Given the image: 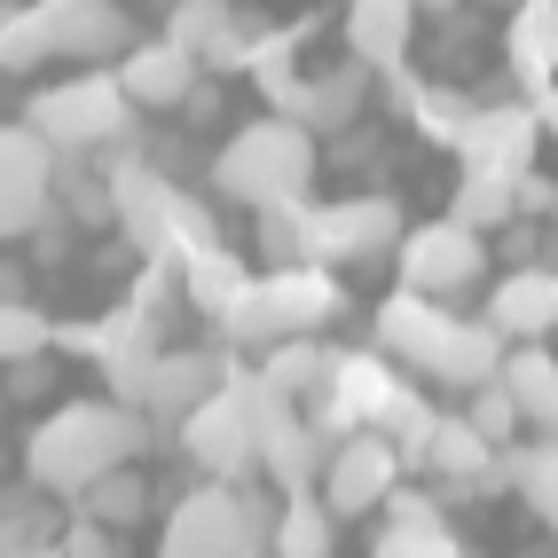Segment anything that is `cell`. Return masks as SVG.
Wrapping results in <instances>:
<instances>
[{"label":"cell","mask_w":558,"mask_h":558,"mask_svg":"<svg viewBox=\"0 0 558 558\" xmlns=\"http://www.w3.org/2000/svg\"><path fill=\"white\" fill-rule=\"evenodd\" d=\"M150 433L158 425L142 417V409H126V401H71V409H48V417L32 425L24 472H32V488H48V496H80L102 472L134 464L150 449Z\"/></svg>","instance_id":"1"},{"label":"cell","mask_w":558,"mask_h":558,"mask_svg":"<svg viewBox=\"0 0 558 558\" xmlns=\"http://www.w3.org/2000/svg\"><path fill=\"white\" fill-rule=\"evenodd\" d=\"M378 347L386 362H409L417 378L472 393L504 369V339L488 315H449V300H425V291H393L378 307Z\"/></svg>","instance_id":"2"},{"label":"cell","mask_w":558,"mask_h":558,"mask_svg":"<svg viewBox=\"0 0 558 558\" xmlns=\"http://www.w3.org/2000/svg\"><path fill=\"white\" fill-rule=\"evenodd\" d=\"M134 16L119 0H0V71L32 63H119Z\"/></svg>","instance_id":"3"},{"label":"cell","mask_w":558,"mask_h":558,"mask_svg":"<svg viewBox=\"0 0 558 558\" xmlns=\"http://www.w3.org/2000/svg\"><path fill=\"white\" fill-rule=\"evenodd\" d=\"M307 181H315V134L300 119H283V110L236 126L213 158V190L229 205H252V213L259 205H300Z\"/></svg>","instance_id":"4"},{"label":"cell","mask_w":558,"mask_h":558,"mask_svg":"<svg viewBox=\"0 0 558 558\" xmlns=\"http://www.w3.org/2000/svg\"><path fill=\"white\" fill-rule=\"evenodd\" d=\"M24 126L40 134L56 158H87V150H110V142L134 134V102L119 87V71H80V80L32 95Z\"/></svg>","instance_id":"5"},{"label":"cell","mask_w":558,"mask_h":558,"mask_svg":"<svg viewBox=\"0 0 558 558\" xmlns=\"http://www.w3.org/2000/svg\"><path fill=\"white\" fill-rule=\"evenodd\" d=\"M330 315H339V283H330L323 268H307V259H291V268L244 283L220 323H229V339H244V347L268 354L276 339H300V330H330Z\"/></svg>","instance_id":"6"},{"label":"cell","mask_w":558,"mask_h":558,"mask_svg":"<svg viewBox=\"0 0 558 558\" xmlns=\"http://www.w3.org/2000/svg\"><path fill=\"white\" fill-rule=\"evenodd\" d=\"M393 244H401V205L386 190L307 205V268H354V259H378Z\"/></svg>","instance_id":"7"},{"label":"cell","mask_w":558,"mask_h":558,"mask_svg":"<svg viewBox=\"0 0 558 558\" xmlns=\"http://www.w3.org/2000/svg\"><path fill=\"white\" fill-rule=\"evenodd\" d=\"M393 259H401V291L457 300V291H472L488 276V236L464 229V220H425V229H401Z\"/></svg>","instance_id":"8"},{"label":"cell","mask_w":558,"mask_h":558,"mask_svg":"<svg viewBox=\"0 0 558 558\" xmlns=\"http://www.w3.org/2000/svg\"><path fill=\"white\" fill-rule=\"evenodd\" d=\"M401 488V449L386 433H347L339 449H330L323 464V504L339 511V519H362V511H386V496Z\"/></svg>","instance_id":"9"},{"label":"cell","mask_w":558,"mask_h":558,"mask_svg":"<svg viewBox=\"0 0 558 558\" xmlns=\"http://www.w3.org/2000/svg\"><path fill=\"white\" fill-rule=\"evenodd\" d=\"M56 205V150L32 126H0V236H32Z\"/></svg>","instance_id":"10"},{"label":"cell","mask_w":558,"mask_h":558,"mask_svg":"<svg viewBox=\"0 0 558 558\" xmlns=\"http://www.w3.org/2000/svg\"><path fill=\"white\" fill-rule=\"evenodd\" d=\"M535 150H543V119H535V102H480L472 110V126L457 142V158L464 173H535Z\"/></svg>","instance_id":"11"},{"label":"cell","mask_w":558,"mask_h":558,"mask_svg":"<svg viewBox=\"0 0 558 558\" xmlns=\"http://www.w3.org/2000/svg\"><path fill=\"white\" fill-rule=\"evenodd\" d=\"M244 504H236V480H213V488H197L190 504H173L166 519V543L158 558H244Z\"/></svg>","instance_id":"12"},{"label":"cell","mask_w":558,"mask_h":558,"mask_svg":"<svg viewBox=\"0 0 558 558\" xmlns=\"http://www.w3.org/2000/svg\"><path fill=\"white\" fill-rule=\"evenodd\" d=\"M259 32H268V24H252L236 0H173V9H166V40L190 48L205 71H244Z\"/></svg>","instance_id":"13"},{"label":"cell","mask_w":558,"mask_h":558,"mask_svg":"<svg viewBox=\"0 0 558 558\" xmlns=\"http://www.w3.org/2000/svg\"><path fill=\"white\" fill-rule=\"evenodd\" d=\"M236 369H229V354H213V347H173V354H158L150 362V386H142V417L150 425H181L197 401H213L220 386H229Z\"/></svg>","instance_id":"14"},{"label":"cell","mask_w":558,"mask_h":558,"mask_svg":"<svg viewBox=\"0 0 558 558\" xmlns=\"http://www.w3.org/2000/svg\"><path fill=\"white\" fill-rule=\"evenodd\" d=\"M181 449H190V464L205 480H244L252 472V417H244L236 386H220L213 401H197L181 417Z\"/></svg>","instance_id":"15"},{"label":"cell","mask_w":558,"mask_h":558,"mask_svg":"<svg viewBox=\"0 0 558 558\" xmlns=\"http://www.w3.org/2000/svg\"><path fill=\"white\" fill-rule=\"evenodd\" d=\"M488 323L504 347H535L558 330V268H535V259H519V268L488 291Z\"/></svg>","instance_id":"16"},{"label":"cell","mask_w":558,"mask_h":558,"mask_svg":"<svg viewBox=\"0 0 558 558\" xmlns=\"http://www.w3.org/2000/svg\"><path fill=\"white\" fill-rule=\"evenodd\" d=\"M110 71H119V87H126L134 110H181L205 63H197L190 48H173V40H134Z\"/></svg>","instance_id":"17"},{"label":"cell","mask_w":558,"mask_h":558,"mask_svg":"<svg viewBox=\"0 0 558 558\" xmlns=\"http://www.w3.org/2000/svg\"><path fill=\"white\" fill-rule=\"evenodd\" d=\"M504 63H511V80L527 87V95H543L558 80V0H511Z\"/></svg>","instance_id":"18"},{"label":"cell","mask_w":558,"mask_h":558,"mask_svg":"<svg viewBox=\"0 0 558 558\" xmlns=\"http://www.w3.org/2000/svg\"><path fill=\"white\" fill-rule=\"evenodd\" d=\"M417 40V0H347V56L369 71H393Z\"/></svg>","instance_id":"19"},{"label":"cell","mask_w":558,"mask_h":558,"mask_svg":"<svg viewBox=\"0 0 558 558\" xmlns=\"http://www.w3.org/2000/svg\"><path fill=\"white\" fill-rule=\"evenodd\" d=\"M362 102H369V63H330V71H315V80L300 87V102H291V119H300L307 134H347V126H362Z\"/></svg>","instance_id":"20"},{"label":"cell","mask_w":558,"mask_h":558,"mask_svg":"<svg viewBox=\"0 0 558 558\" xmlns=\"http://www.w3.org/2000/svg\"><path fill=\"white\" fill-rule=\"evenodd\" d=\"M378 558H464V543L449 535V519H440V504H433V496L393 488V496H386V535H378Z\"/></svg>","instance_id":"21"},{"label":"cell","mask_w":558,"mask_h":558,"mask_svg":"<svg viewBox=\"0 0 558 558\" xmlns=\"http://www.w3.org/2000/svg\"><path fill=\"white\" fill-rule=\"evenodd\" d=\"M496 488H519V504H527L543 527L558 535V433L511 440V449L496 457Z\"/></svg>","instance_id":"22"},{"label":"cell","mask_w":558,"mask_h":558,"mask_svg":"<svg viewBox=\"0 0 558 558\" xmlns=\"http://www.w3.org/2000/svg\"><path fill=\"white\" fill-rule=\"evenodd\" d=\"M496 378H504V393L519 401V417H527L535 433H558V354L543 339L535 347H511Z\"/></svg>","instance_id":"23"},{"label":"cell","mask_w":558,"mask_h":558,"mask_svg":"<svg viewBox=\"0 0 558 558\" xmlns=\"http://www.w3.org/2000/svg\"><path fill=\"white\" fill-rule=\"evenodd\" d=\"M496 440H480L464 417H433V440H425V457L417 464H433L440 480H457V488H496Z\"/></svg>","instance_id":"24"},{"label":"cell","mask_w":558,"mask_h":558,"mask_svg":"<svg viewBox=\"0 0 558 558\" xmlns=\"http://www.w3.org/2000/svg\"><path fill=\"white\" fill-rule=\"evenodd\" d=\"M330 362L339 354L323 347V330H300V339H276L268 354H259V378H268L283 401H315L330 386Z\"/></svg>","instance_id":"25"},{"label":"cell","mask_w":558,"mask_h":558,"mask_svg":"<svg viewBox=\"0 0 558 558\" xmlns=\"http://www.w3.org/2000/svg\"><path fill=\"white\" fill-rule=\"evenodd\" d=\"M71 511L95 519V527H110V535H119V527H142V519H150V480H142L134 464H119V472H102L95 488L71 496Z\"/></svg>","instance_id":"26"},{"label":"cell","mask_w":558,"mask_h":558,"mask_svg":"<svg viewBox=\"0 0 558 558\" xmlns=\"http://www.w3.org/2000/svg\"><path fill=\"white\" fill-rule=\"evenodd\" d=\"M300 48H307V32H259L252 40V56H244V71H252V87L268 95L283 119H291V102H300Z\"/></svg>","instance_id":"27"},{"label":"cell","mask_w":558,"mask_h":558,"mask_svg":"<svg viewBox=\"0 0 558 558\" xmlns=\"http://www.w3.org/2000/svg\"><path fill=\"white\" fill-rule=\"evenodd\" d=\"M330 543H339V511H330L315 488L283 496V519H276V558H330Z\"/></svg>","instance_id":"28"},{"label":"cell","mask_w":558,"mask_h":558,"mask_svg":"<svg viewBox=\"0 0 558 558\" xmlns=\"http://www.w3.org/2000/svg\"><path fill=\"white\" fill-rule=\"evenodd\" d=\"M244 283H252V276H244V259H236L229 244L181 259V300H197V315H229V300H236Z\"/></svg>","instance_id":"29"},{"label":"cell","mask_w":558,"mask_h":558,"mask_svg":"<svg viewBox=\"0 0 558 558\" xmlns=\"http://www.w3.org/2000/svg\"><path fill=\"white\" fill-rule=\"evenodd\" d=\"M449 220H464V229H511L519 220V181H504V173H464V190H457V213Z\"/></svg>","instance_id":"30"},{"label":"cell","mask_w":558,"mask_h":558,"mask_svg":"<svg viewBox=\"0 0 558 558\" xmlns=\"http://www.w3.org/2000/svg\"><path fill=\"white\" fill-rule=\"evenodd\" d=\"M472 95H457V87H417L409 95V119H417V134L425 142H440V150H457L464 142V126H472Z\"/></svg>","instance_id":"31"},{"label":"cell","mask_w":558,"mask_h":558,"mask_svg":"<svg viewBox=\"0 0 558 558\" xmlns=\"http://www.w3.org/2000/svg\"><path fill=\"white\" fill-rule=\"evenodd\" d=\"M56 205H63L71 220H87V229L119 220V213H110V181H102V173H87L80 158H56Z\"/></svg>","instance_id":"32"},{"label":"cell","mask_w":558,"mask_h":558,"mask_svg":"<svg viewBox=\"0 0 558 558\" xmlns=\"http://www.w3.org/2000/svg\"><path fill=\"white\" fill-rule=\"evenodd\" d=\"M464 425H472L480 440H496V449H511V440L527 433V417H519V401L504 393V378H488V386H472V401H464Z\"/></svg>","instance_id":"33"},{"label":"cell","mask_w":558,"mask_h":558,"mask_svg":"<svg viewBox=\"0 0 558 558\" xmlns=\"http://www.w3.org/2000/svg\"><path fill=\"white\" fill-rule=\"evenodd\" d=\"M48 315L32 307V300H0V369L9 362H24V354H48Z\"/></svg>","instance_id":"34"},{"label":"cell","mask_w":558,"mask_h":558,"mask_svg":"<svg viewBox=\"0 0 558 558\" xmlns=\"http://www.w3.org/2000/svg\"><path fill=\"white\" fill-rule=\"evenodd\" d=\"M56 558H119V535L110 527H95V519H80L63 543H56Z\"/></svg>","instance_id":"35"},{"label":"cell","mask_w":558,"mask_h":558,"mask_svg":"<svg viewBox=\"0 0 558 558\" xmlns=\"http://www.w3.org/2000/svg\"><path fill=\"white\" fill-rule=\"evenodd\" d=\"M48 378H56V369L40 354H24V362H9V378H0V386H9V401H32V393H48Z\"/></svg>","instance_id":"36"},{"label":"cell","mask_w":558,"mask_h":558,"mask_svg":"<svg viewBox=\"0 0 558 558\" xmlns=\"http://www.w3.org/2000/svg\"><path fill=\"white\" fill-rule=\"evenodd\" d=\"M535 119H543V134H550V142H558V80H550V87H543V95H535Z\"/></svg>","instance_id":"37"},{"label":"cell","mask_w":558,"mask_h":558,"mask_svg":"<svg viewBox=\"0 0 558 558\" xmlns=\"http://www.w3.org/2000/svg\"><path fill=\"white\" fill-rule=\"evenodd\" d=\"M0 300H24V268L16 259H0Z\"/></svg>","instance_id":"38"},{"label":"cell","mask_w":558,"mask_h":558,"mask_svg":"<svg viewBox=\"0 0 558 558\" xmlns=\"http://www.w3.org/2000/svg\"><path fill=\"white\" fill-rule=\"evenodd\" d=\"M417 9H440V16H449V9H464V0H417Z\"/></svg>","instance_id":"39"},{"label":"cell","mask_w":558,"mask_h":558,"mask_svg":"<svg viewBox=\"0 0 558 558\" xmlns=\"http://www.w3.org/2000/svg\"><path fill=\"white\" fill-rule=\"evenodd\" d=\"M0 558H56V550H0Z\"/></svg>","instance_id":"40"},{"label":"cell","mask_w":558,"mask_h":558,"mask_svg":"<svg viewBox=\"0 0 558 558\" xmlns=\"http://www.w3.org/2000/svg\"><path fill=\"white\" fill-rule=\"evenodd\" d=\"M244 558H276V550H244Z\"/></svg>","instance_id":"41"},{"label":"cell","mask_w":558,"mask_h":558,"mask_svg":"<svg viewBox=\"0 0 558 558\" xmlns=\"http://www.w3.org/2000/svg\"><path fill=\"white\" fill-rule=\"evenodd\" d=\"M0 409H9V386H0Z\"/></svg>","instance_id":"42"}]
</instances>
